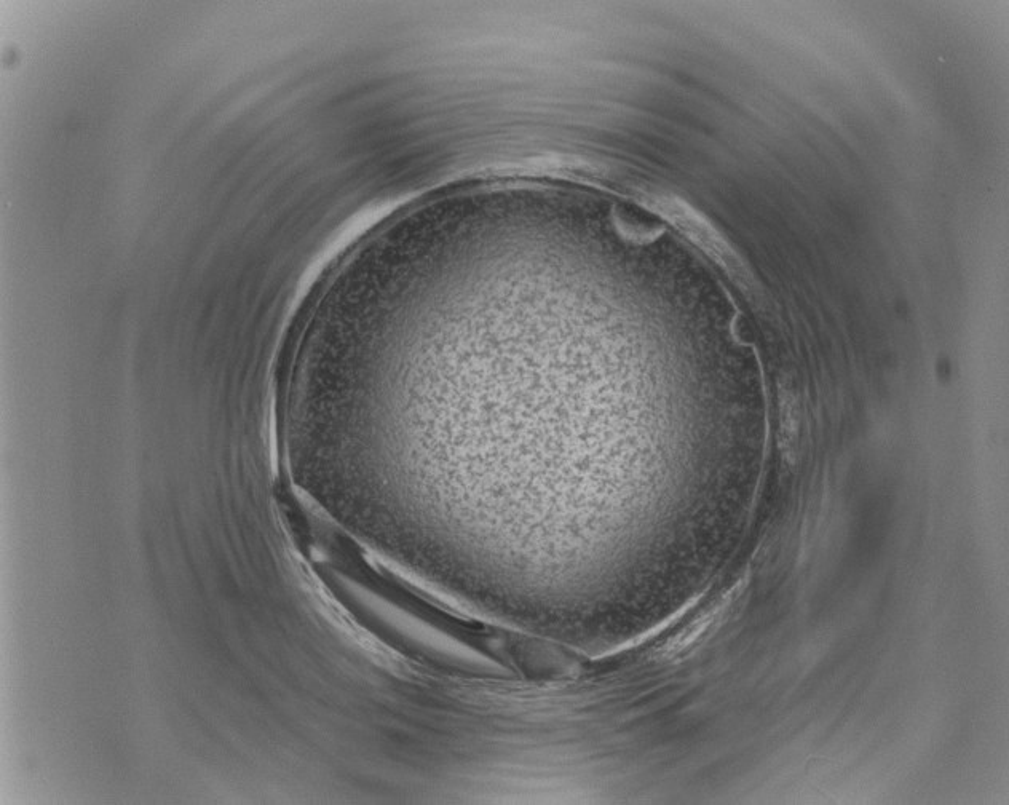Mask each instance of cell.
Instances as JSON below:
<instances>
[{
    "label": "cell",
    "mask_w": 1009,
    "mask_h": 805,
    "mask_svg": "<svg viewBox=\"0 0 1009 805\" xmlns=\"http://www.w3.org/2000/svg\"><path fill=\"white\" fill-rule=\"evenodd\" d=\"M781 449L789 465L796 464L800 440V405L794 390L780 392Z\"/></svg>",
    "instance_id": "cell-1"
},
{
    "label": "cell",
    "mask_w": 1009,
    "mask_h": 805,
    "mask_svg": "<svg viewBox=\"0 0 1009 805\" xmlns=\"http://www.w3.org/2000/svg\"><path fill=\"white\" fill-rule=\"evenodd\" d=\"M733 591L727 593L724 598L716 604V606L711 607L708 612L701 615L700 619L695 620V622L690 625L689 628H685L681 635H677L676 638L671 639L668 644H666L663 649H661L660 654L663 657H674V655L681 654L687 647L692 646L698 638H700L706 630H708L714 622H716L722 614H724L725 609L729 607L732 603Z\"/></svg>",
    "instance_id": "cell-2"
}]
</instances>
